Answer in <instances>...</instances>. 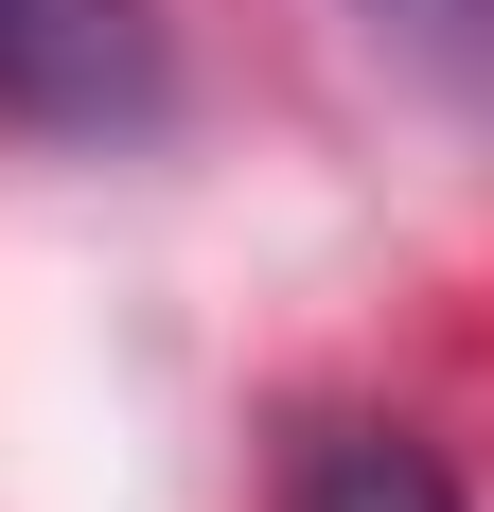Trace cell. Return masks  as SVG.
<instances>
[{
    "label": "cell",
    "instance_id": "7a4b0ae2",
    "mask_svg": "<svg viewBox=\"0 0 494 512\" xmlns=\"http://www.w3.org/2000/svg\"><path fill=\"white\" fill-rule=\"evenodd\" d=\"M283 512H459V477L406 424H300L283 442Z\"/></svg>",
    "mask_w": 494,
    "mask_h": 512
},
{
    "label": "cell",
    "instance_id": "3957f363",
    "mask_svg": "<svg viewBox=\"0 0 494 512\" xmlns=\"http://www.w3.org/2000/svg\"><path fill=\"white\" fill-rule=\"evenodd\" d=\"M371 18H406L424 53H459V71H494V0H371Z\"/></svg>",
    "mask_w": 494,
    "mask_h": 512
},
{
    "label": "cell",
    "instance_id": "6da1fadb",
    "mask_svg": "<svg viewBox=\"0 0 494 512\" xmlns=\"http://www.w3.org/2000/svg\"><path fill=\"white\" fill-rule=\"evenodd\" d=\"M159 18L142 0H0V124H53V142H142L159 124Z\"/></svg>",
    "mask_w": 494,
    "mask_h": 512
}]
</instances>
